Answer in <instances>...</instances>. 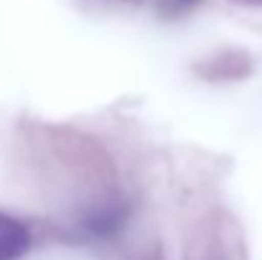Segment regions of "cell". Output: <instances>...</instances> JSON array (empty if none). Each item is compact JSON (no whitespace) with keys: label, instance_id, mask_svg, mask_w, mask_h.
Returning a JSON list of instances; mask_svg holds the SVG:
<instances>
[{"label":"cell","instance_id":"obj_3","mask_svg":"<svg viewBox=\"0 0 262 260\" xmlns=\"http://www.w3.org/2000/svg\"><path fill=\"white\" fill-rule=\"evenodd\" d=\"M237 5H247V8H257V5H262V0H234Z\"/></svg>","mask_w":262,"mask_h":260},{"label":"cell","instance_id":"obj_1","mask_svg":"<svg viewBox=\"0 0 262 260\" xmlns=\"http://www.w3.org/2000/svg\"><path fill=\"white\" fill-rule=\"evenodd\" d=\"M28 250H31L28 227L18 217L0 212V260H20Z\"/></svg>","mask_w":262,"mask_h":260},{"label":"cell","instance_id":"obj_2","mask_svg":"<svg viewBox=\"0 0 262 260\" xmlns=\"http://www.w3.org/2000/svg\"><path fill=\"white\" fill-rule=\"evenodd\" d=\"M201 0H156V8L163 15H183L188 10H193Z\"/></svg>","mask_w":262,"mask_h":260},{"label":"cell","instance_id":"obj_4","mask_svg":"<svg viewBox=\"0 0 262 260\" xmlns=\"http://www.w3.org/2000/svg\"><path fill=\"white\" fill-rule=\"evenodd\" d=\"M130 3H143V0H130Z\"/></svg>","mask_w":262,"mask_h":260}]
</instances>
